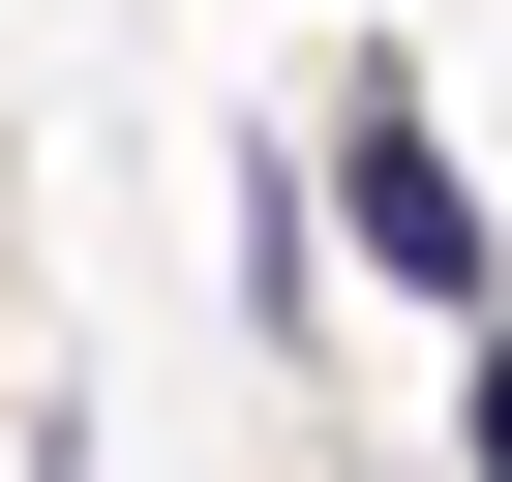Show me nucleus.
<instances>
[{
	"label": "nucleus",
	"mask_w": 512,
	"mask_h": 482,
	"mask_svg": "<svg viewBox=\"0 0 512 482\" xmlns=\"http://www.w3.org/2000/svg\"><path fill=\"white\" fill-rule=\"evenodd\" d=\"M482 482H512V332H482Z\"/></svg>",
	"instance_id": "obj_2"
},
{
	"label": "nucleus",
	"mask_w": 512,
	"mask_h": 482,
	"mask_svg": "<svg viewBox=\"0 0 512 482\" xmlns=\"http://www.w3.org/2000/svg\"><path fill=\"white\" fill-rule=\"evenodd\" d=\"M362 272H392V302H482V272H512V241H482V181H452V121H422V91H362Z\"/></svg>",
	"instance_id": "obj_1"
}]
</instances>
